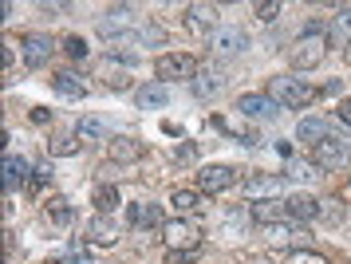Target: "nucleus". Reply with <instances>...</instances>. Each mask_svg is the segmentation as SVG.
Wrapping results in <instances>:
<instances>
[{
    "mask_svg": "<svg viewBox=\"0 0 351 264\" xmlns=\"http://www.w3.org/2000/svg\"><path fill=\"white\" fill-rule=\"evenodd\" d=\"M269 99L276 103V107L300 110V107L312 103V87L300 83V79H292V75H272L269 79Z\"/></svg>",
    "mask_w": 351,
    "mask_h": 264,
    "instance_id": "nucleus-1",
    "label": "nucleus"
},
{
    "mask_svg": "<svg viewBox=\"0 0 351 264\" xmlns=\"http://www.w3.org/2000/svg\"><path fill=\"white\" fill-rule=\"evenodd\" d=\"M324 56H328V36H324V32H308V36H300L296 44L288 47V60H292L296 71H312V67H319Z\"/></svg>",
    "mask_w": 351,
    "mask_h": 264,
    "instance_id": "nucleus-2",
    "label": "nucleus"
},
{
    "mask_svg": "<svg viewBox=\"0 0 351 264\" xmlns=\"http://www.w3.org/2000/svg\"><path fill=\"white\" fill-rule=\"evenodd\" d=\"M162 241H166V249L174 252H182V256H190L197 245H202V229H197V221H190V217H178V221H166L162 225Z\"/></svg>",
    "mask_w": 351,
    "mask_h": 264,
    "instance_id": "nucleus-3",
    "label": "nucleus"
},
{
    "mask_svg": "<svg viewBox=\"0 0 351 264\" xmlns=\"http://www.w3.org/2000/svg\"><path fill=\"white\" fill-rule=\"evenodd\" d=\"M312 162H316L319 170H339V166H348L351 162V142L343 139V134L324 139L319 146H312Z\"/></svg>",
    "mask_w": 351,
    "mask_h": 264,
    "instance_id": "nucleus-4",
    "label": "nucleus"
},
{
    "mask_svg": "<svg viewBox=\"0 0 351 264\" xmlns=\"http://www.w3.org/2000/svg\"><path fill=\"white\" fill-rule=\"evenodd\" d=\"M154 75L158 79H197V60L186 56V51H166L154 60Z\"/></svg>",
    "mask_w": 351,
    "mask_h": 264,
    "instance_id": "nucleus-5",
    "label": "nucleus"
},
{
    "mask_svg": "<svg viewBox=\"0 0 351 264\" xmlns=\"http://www.w3.org/2000/svg\"><path fill=\"white\" fill-rule=\"evenodd\" d=\"M95 79L107 87V91H127L130 87V71H127V63H119V56L95 60Z\"/></svg>",
    "mask_w": 351,
    "mask_h": 264,
    "instance_id": "nucleus-6",
    "label": "nucleus"
},
{
    "mask_svg": "<svg viewBox=\"0 0 351 264\" xmlns=\"http://www.w3.org/2000/svg\"><path fill=\"white\" fill-rule=\"evenodd\" d=\"M20 47H24V67H44V63L56 56V40L44 36V32H28V36L20 40Z\"/></svg>",
    "mask_w": 351,
    "mask_h": 264,
    "instance_id": "nucleus-7",
    "label": "nucleus"
},
{
    "mask_svg": "<svg viewBox=\"0 0 351 264\" xmlns=\"http://www.w3.org/2000/svg\"><path fill=\"white\" fill-rule=\"evenodd\" d=\"M249 47V36H245V28H217L213 36H209V51L213 56H221V60H229V56H241Z\"/></svg>",
    "mask_w": 351,
    "mask_h": 264,
    "instance_id": "nucleus-8",
    "label": "nucleus"
},
{
    "mask_svg": "<svg viewBox=\"0 0 351 264\" xmlns=\"http://www.w3.org/2000/svg\"><path fill=\"white\" fill-rule=\"evenodd\" d=\"M229 186H237V170L233 166H202L197 170V189L202 193H225Z\"/></svg>",
    "mask_w": 351,
    "mask_h": 264,
    "instance_id": "nucleus-9",
    "label": "nucleus"
},
{
    "mask_svg": "<svg viewBox=\"0 0 351 264\" xmlns=\"http://www.w3.org/2000/svg\"><path fill=\"white\" fill-rule=\"evenodd\" d=\"M280 189H285V178L280 173H253L249 182H245V197L249 202H272V197H280Z\"/></svg>",
    "mask_w": 351,
    "mask_h": 264,
    "instance_id": "nucleus-10",
    "label": "nucleus"
},
{
    "mask_svg": "<svg viewBox=\"0 0 351 264\" xmlns=\"http://www.w3.org/2000/svg\"><path fill=\"white\" fill-rule=\"evenodd\" d=\"M186 28L193 32V36H213V32H217V8H213V4H202V0H197V4H190V8H186Z\"/></svg>",
    "mask_w": 351,
    "mask_h": 264,
    "instance_id": "nucleus-11",
    "label": "nucleus"
},
{
    "mask_svg": "<svg viewBox=\"0 0 351 264\" xmlns=\"http://www.w3.org/2000/svg\"><path fill=\"white\" fill-rule=\"evenodd\" d=\"M107 158L119 162V166H130V162H143V158H146V146L138 139H127V134H123V139L107 142Z\"/></svg>",
    "mask_w": 351,
    "mask_h": 264,
    "instance_id": "nucleus-12",
    "label": "nucleus"
},
{
    "mask_svg": "<svg viewBox=\"0 0 351 264\" xmlns=\"http://www.w3.org/2000/svg\"><path fill=\"white\" fill-rule=\"evenodd\" d=\"M296 139H300L304 146H319L324 139H332V119H324V115H308V119H300Z\"/></svg>",
    "mask_w": 351,
    "mask_h": 264,
    "instance_id": "nucleus-13",
    "label": "nucleus"
},
{
    "mask_svg": "<svg viewBox=\"0 0 351 264\" xmlns=\"http://www.w3.org/2000/svg\"><path fill=\"white\" fill-rule=\"evenodd\" d=\"M87 241H95V245H114L119 241V221L111 213H99V217L87 221Z\"/></svg>",
    "mask_w": 351,
    "mask_h": 264,
    "instance_id": "nucleus-14",
    "label": "nucleus"
},
{
    "mask_svg": "<svg viewBox=\"0 0 351 264\" xmlns=\"http://www.w3.org/2000/svg\"><path fill=\"white\" fill-rule=\"evenodd\" d=\"M285 209H288V217H296V221H319V202L312 193H292L285 202Z\"/></svg>",
    "mask_w": 351,
    "mask_h": 264,
    "instance_id": "nucleus-15",
    "label": "nucleus"
},
{
    "mask_svg": "<svg viewBox=\"0 0 351 264\" xmlns=\"http://www.w3.org/2000/svg\"><path fill=\"white\" fill-rule=\"evenodd\" d=\"M51 87H56V95H64V99H83L87 95V79L75 75V71H56L51 75Z\"/></svg>",
    "mask_w": 351,
    "mask_h": 264,
    "instance_id": "nucleus-16",
    "label": "nucleus"
},
{
    "mask_svg": "<svg viewBox=\"0 0 351 264\" xmlns=\"http://www.w3.org/2000/svg\"><path fill=\"white\" fill-rule=\"evenodd\" d=\"M237 110L249 115V119H272V115H276V103H272L269 95H241Z\"/></svg>",
    "mask_w": 351,
    "mask_h": 264,
    "instance_id": "nucleus-17",
    "label": "nucleus"
},
{
    "mask_svg": "<svg viewBox=\"0 0 351 264\" xmlns=\"http://www.w3.org/2000/svg\"><path fill=\"white\" fill-rule=\"evenodd\" d=\"M127 24H130V8L127 4H114V8H107L103 20H99V36L114 40V32H127Z\"/></svg>",
    "mask_w": 351,
    "mask_h": 264,
    "instance_id": "nucleus-18",
    "label": "nucleus"
},
{
    "mask_svg": "<svg viewBox=\"0 0 351 264\" xmlns=\"http://www.w3.org/2000/svg\"><path fill=\"white\" fill-rule=\"evenodd\" d=\"M134 103H138L143 110L166 107V103H170V87H166V83H146V87H138V91H134Z\"/></svg>",
    "mask_w": 351,
    "mask_h": 264,
    "instance_id": "nucleus-19",
    "label": "nucleus"
},
{
    "mask_svg": "<svg viewBox=\"0 0 351 264\" xmlns=\"http://www.w3.org/2000/svg\"><path fill=\"white\" fill-rule=\"evenodd\" d=\"M130 225L134 229H162L166 221H162V209L158 205H130Z\"/></svg>",
    "mask_w": 351,
    "mask_h": 264,
    "instance_id": "nucleus-20",
    "label": "nucleus"
},
{
    "mask_svg": "<svg viewBox=\"0 0 351 264\" xmlns=\"http://www.w3.org/2000/svg\"><path fill=\"white\" fill-rule=\"evenodd\" d=\"M328 44H335V47H348V44H351V8H339V12L332 16Z\"/></svg>",
    "mask_w": 351,
    "mask_h": 264,
    "instance_id": "nucleus-21",
    "label": "nucleus"
},
{
    "mask_svg": "<svg viewBox=\"0 0 351 264\" xmlns=\"http://www.w3.org/2000/svg\"><path fill=\"white\" fill-rule=\"evenodd\" d=\"M80 150H83L80 134H56V139L48 142V154H56V158H75Z\"/></svg>",
    "mask_w": 351,
    "mask_h": 264,
    "instance_id": "nucleus-22",
    "label": "nucleus"
},
{
    "mask_svg": "<svg viewBox=\"0 0 351 264\" xmlns=\"http://www.w3.org/2000/svg\"><path fill=\"white\" fill-rule=\"evenodd\" d=\"M217 87H221V71H213V67L197 71V79H193V95H197V99H213Z\"/></svg>",
    "mask_w": 351,
    "mask_h": 264,
    "instance_id": "nucleus-23",
    "label": "nucleus"
},
{
    "mask_svg": "<svg viewBox=\"0 0 351 264\" xmlns=\"http://www.w3.org/2000/svg\"><path fill=\"white\" fill-rule=\"evenodd\" d=\"M249 213H253V221H261V225H276V221L285 217L288 209L280 202H276V197H272V202H256L253 209H249Z\"/></svg>",
    "mask_w": 351,
    "mask_h": 264,
    "instance_id": "nucleus-24",
    "label": "nucleus"
},
{
    "mask_svg": "<svg viewBox=\"0 0 351 264\" xmlns=\"http://www.w3.org/2000/svg\"><path fill=\"white\" fill-rule=\"evenodd\" d=\"M75 134H80V139H87V142H99V139H107V134H111V126L103 123V119H91V115H87V119H80Z\"/></svg>",
    "mask_w": 351,
    "mask_h": 264,
    "instance_id": "nucleus-25",
    "label": "nucleus"
},
{
    "mask_svg": "<svg viewBox=\"0 0 351 264\" xmlns=\"http://www.w3.org/2000/svg\"><path fill=\"white\" fill-rule=\"evenodd\" d=\"M170 205L178 209V217H190V213H197V193L193 189H174L170 193Z\"/></svg>",
    "mask_w": 351,
    "mask_h": 264,
    "instance_id": "nucleus-26",
    "label": "nucleus"
},
{
    "mask_svg": "<svg viewBox=\"0 0 351 264\" xmlns=\"http://www.w3.org/2000/svg\"><path fill=\"white\" fill-rule=\"evenodd\" d=\"M91 202H95L99 213H111L114 205H119V189L114 186H95V197H91Z\"/></svg>",
    "mask_w": 351,
    "mask_h": 264,
    "instance_id": "nucleus-27",
    "label": "nucleus"
},
{
    "mask_svg": "<svg viewBox=\"0 0 351 264\" xmlns=\"http://www.w3.org/2000/svg\"><path fill=\"white\" fill-rule=\"evenodd\" d=\"M44 217H48L51 225H71V221H75V213L67 209L64 197H56V202H48V213H44Z\"/></svg>",
    "mask_w": 351,
    "mask_h": 264,
    "instance_id": "nucleus-28",
    "label": "nucleus"
},
{
    "mask_svg": "<svg viewBox=\"0 0 351 264\" xmlns=\"http://www.w3.org/2000/svg\"><path fill=\"white\" fill-rule=\"evenodd\" d=\"M20 173L28 178V162H20V158H4V186H8V189H16Z\"/></svg>",
    "mask_w": 351,
    "mask_h": 264,
    "instance_id": "nucleus-29",
    "label": "nucleus"
},
{
    "mask_svg": "<svg viewBox=\"0 0 351 264\" xmlns=\"http://www.w3.org/2000/svg\"><path fill=\"white\" fill-rule=\"evenodd\" d=\"M319 221L339 225V221H343V202H319Z\"/></svg>",
    "mask_w": 351,
    "mask_h": 264,
    "instance_id": "nucleus-30",
    "label": "nucleus"
},
{
    "mask_svg": "<svg viewBox=\"0 0 351 264\" xmlns=\"http://www.w3.org/2000/svg\"><path fill=\"white\" fill-rule=\"evenodd\" d=\"M12 67H16V40L8 36V40H4V83L12 79Z\"/></svg>",
    "mask_w": 351,
    "mask_h": 264,
    "instance_id": "nucleus-31",
    "label": "nucleus"
},
{
    "mask_svg": "<svg viewBox=\"0 0 351 264\" xmlns=\"http://www.w3.org/2000/svg\"><path fill=\"white\" fill-rule=\"evenodd\" d=\"M288 264H328V256H319V252H304V249H296V252H288Z\"/></svg>",
    "mask_w": 351,
    "mask_h": 264,
    "instance_id": "nucleus-32",
    "label": "nucleus"
},
{
    "mask_svg": "<svg viewBox=\"0 0 351 264\" xmlns=\"http://www.w3.org/2000/svg\"><path fill=\"white\" fill-rule=\"evenodd\" d=\"M280 16V4H272V0H265V4H256V20H265V24H272Z\"/></svg>",
    "mask_w": 351,
    "mask_h": 264,
    "instance_id": "nucleus-33",
    "label": "nucleus"
},
{
    "mask_svg": "<svg viewBox=\"0 0 351 264\" xmlns=\"http://www.w3.org/2000/svg\"><path fill=\"white\" fill-rule=\"evenodd\" d=\"M64 51H67V56H75V60H83V56H87V44H83L80 36H67Z\"/></svg>",
    "mask_w": 351,
    "mask_h": 264,
    "instance_id": "nucleus-34",
    "label": "nucleus"
},
{
    "mask_svg": "<svg viewBox=\"0 0 351 264\" xmlns=\"http://www.w3.org/2000/svg\"><path fill=\"white\" fill-rule=\"evenodd\" d=\"M174 158H178V162H193V158H197V150L186 142V146H178V150H174Z\"/></svg>",
    "mask_w": 351,
    "mask_h": 264,
    "instance_id": "nucleus-35",
    "label": "nucleus"
},
{
    "mask_svg": "<svg viewBox=\"0 0 351 264\" xmlns=\"http://www.w3.org/2000/svg\"><path fill=\"white\" fill-rule=\"evenodd\" d=\"M269 237H272V241H276V245H285V241H288V237H292V233H288L285 225H269Z\"/></svg>",
    "mask_w": 351,
    "mask_h": 264,
    "instance_id": "nucleus-36",
    "label": "nucleus"
},
{
    "mask_svg": "<svg viewBox=\"0 0 351 264\" xmlns=\"http://www.w3.org/2000/svg\"><path fill=\"white\" fill-rule=\"evenodd\" d=\"M48 119H51L48 107H32V123H48Z\"/></svg>",
    "mask_w": 351,
    "mask_h": 264,
    "instance_id": "nucleus-37",
    "label": "nucleus"
},
{
    "mask_svg": "<svg viewBox=\"0 0 351 264\" xmlns=\"http://www.w3.org/2000/svg\"><path fill=\"white\" fill-rule=\"evenodd\" d=\"M339 119L351 126V99H343V103H339Z\"/></svg>",
    "mask_w": 351,
    "mask_h": 264,
    "instance_id": "nucleus-38",
    "label": "nucleus"
},
{
    "mask_svg": "<svg viewBox=\"0 0 351 264\" xmlns=\"http://www.w3.org/2000/svg\"><path fill=\"white\" fill-rule=\"evenodd\" d=\"M67 264H87V261H83V252H80V249H71V256H67Z\"/></svg>",
    "mask_w": 351,
    "mask_h": 264,
    "instance_id": "nucleus-39",
    "label": "nucleus"
}]
</instances>
